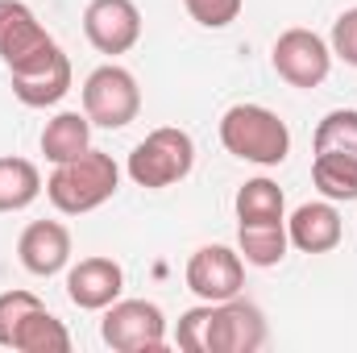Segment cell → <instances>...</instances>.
Segmentation results:
<instances>
[{
  "label": "cell",
  "mask_w": 357,
  "mask_h": 353,
  "mask_svg": "<svg viewBox=\"0 0 357 353\" xmlns=\"http://www.w3.org/2000/svg\"><path fill=\"white\" fill-rule=\"evenodd\" d=\"M175 345L183 353H258L266 345V316L241 295L220 303L199 299V308L178 316Z\"/></svg>",
  "instance_id": "obj_1"
},
{
  "label": "cell",
  "mask_w": 357,
  "mask_h": 353,
  "mask_svg": "<svg viewBox=\"0 0 357 353\" xmlns=\"http://www.w3.org/2000/svg\"><path fill=\"white\" fill-rule=\"evenodd\" d=\"M312 183L324 200H357V108H337L316 125Z\"/></svg>",
  "instance_id": "obj_2"
},
{
  "label": "cell",
  "mask_w": 357,
  "mask_h": 353,
  "mask_svg": "<svg viewBox=\"0 0 357 353\" xmlns=\"http://www.w3.org/2000/svg\"><path fill=\"white\" fill-rule=\"evenodd\" d=\"M121 187V167L112 163V154L104 150H84L71 163H59L46 179V200L63 212V216H84L96 212L100 204H108Z\"/></svg>",
  "instance_id": "obj_3"
},
{
  "label": "cell",
  "mask_w": 357,
  "mask_h": 353,
  "mask_svg": "<svg viewBox=\"0 0 357 353\" xmlns=\"http://www.w3.org/2000/svg\"><path fill=\"white\" fill-rule=\"evenodd\" d=\"M220 146L254 167H278L291 154V129L262 104H233L220 117Z\"/></svg>",
  "instance_id": "obj_4"
},
{
  "label": "cell",
  "mask_w": 357,
  "mask_h": 353,
  "mask_svg": "<svg viewBox=\"0 0 357 353\" xmlns=\"http://www.w3.org/2000/svg\"><path fill=\"white\" fill-rule=\"evenodd\" d=\"M191 167H195V142H191V133L178 129V125L150 129V133L133 146V154H129V163H125L129 179H133L137 187H146V191L175 187V183H183V179L191 175Z\"/></svg>",
  "instance_id": "obj_5"
},
{
  "label": "cell",
  "mask_w": 357,
  "mask_h": 353,
  "mask_svg": "<svg viewBox=\"0 0 357 353\" xmlns=\"http://www.w3.org/2000/svg\"><path fill=\"white\" fill-rule=\"evenodd\" d=\"M59 54V42L46 33L38 13L25 0H0V63L8 75L33 71Z\"/></svg>",
  "instance_id": "obj_6"
},
{
  "label": "cell",
  "mask_w": 357,
  "mask_h": 353,
  "mask_svg": "<svg viewBox=\"0 0 357 353\" xmlns=\"http://www.w3.org/2000/svg\"><path fill=\"white\" fill-rule=\"evenodd\" d=\"M100 341L116 353H162L167 350V316L150 299H116L104 308Z\"/></svg>",
  "instance_id": "obj_7"
},
{
  "label": "cell",
  "mask_w": 357,
  "mask_h": 353,
  "mask_svg": "<svg viewBox=\"0 0 357 353\" xmlns=\"http://www.w3.org/2000/svg\"><path fill=\"white\" fill-rule=\"evenodd\" d=\"M84 112H88L91 125H100V129L133 125L137 112H142V88H137L133 71H125L116 63L96 67L84 80Z\"/></svg>",
  "instance_id": "obj_8"
},
{
  "label": "cell",
  "mask_w": 357,
  "mask_h": 353,
  "mask_svg": "<svg viewBox=\"0 0 357 353\" xmlns=\"http://www.w3.org/2000/svg\"><path fill=\"white\" fill-rule=\"evenodd\" d=\"M270 63H274L278 80H287L291 88L312 91L328 80V71H333V50H328V42H324L316 29L295 25V29L278 33L274 50H270Z\"/></svg>",
  "instance_id": "obj_9"
},
{
  "label": "cell",
  "mask_w": 357,
  "mask_h": 353,
  "mask_svg": "<svg viewBox=\"0 0 357 353\" xmlns=\"http://www.w3.org/2000/svg\"><path fill=\"white\" fill-rule=\"evenodd\" d=\"M187 278V291L204 303H220V299H233L241 295L245 287V258L229 246H199L191 254V262L183 270Z\"/></svg>",
  "instance_id": "obj_10"
},
{
  "label": "cell",
  "mask_w": 357,
  "mask_h": 353,
  "mask_svg": "<svg viewBox=\"0 0 357 353\" xmlns=\"http://www.w3.org/2000/svg\"><path fill=\"white\" fill-rule=\"evenodd\" d=\"M84 33L100 54H129L142 42V8L133 0H88Z\"/></svg>",
  "instance_id": "obj_11"
},
{
  "label": "cell",
  "mask_w": 357,
  "mask_h": 353,
  "mask_svg": "<svg viewBox=\"0 0 357 353\" xmlns=\"http://www.w3.org/2000/svg\"><path fill=\"white\" fill-rule=\"evenodd\" d=\"M125 291V270L112 258H79L67 270V299L79 312H104L108 303H116Z\"/></svg>",
  "instance_id": "obj_12"
},
{
  "label": "cell",
  "mask_w": 357,
  "mask_h": 353,
  "mask_svg": "<svg viewBox=\"0 0 357 353\" xmlns=\"http://www.w3.org/2000/svg\"><path fill=\"white\" fill-rule=\"evenodd\" d=\"M17 258L29 274L50 278L71 262V233L63 220H33L25 225V233L17 237Z\"/></svg>",
  "instance_id": "obj_13"
},
{
  "label": "cell",
  "mask_w": 357,
  "mask_h": 353,
  "mask_svg": "<svg viewBox=\"0 0 357 353\" xmlns=\"http://www.w3.org/2000/svg\"><path fill=\"white\" fill-rule=\"evenodd\" d=\"M287 237L295 250L303 254H328L341 246L345 237V225H341V212L333 200H312V204H299L287 220Z\"/></svg>",
  "instance_id": "obj_14"
},
{
  "label": "cell",
  "mask_w": 357,
  "mask_h": 353,
  "mask_svg": "<svg viewBox=\"0 0 357 353\" xmlns=\"http://www.w3.org/2000/svg\"><path fill=\"white\" fill-rule=\"evenodd\" d=\"M71 75H75L71 59L59 50L50 63H42L33 71H21V75H8V88L25 108H50V104H59L71 91Z\"/></svg>",
  "instance_id": "obj_15"
},
{
  "label": "cell",
  "mask_w": 357,
  "mask_h": 353,
  "mask_svg": "<svg viewBox=\"0 0 357 353\" xmlns=\"http://www.w3.org/2000/svg\"><path fill=\"white\" fill-rule=\"evenodd\" d=\"M291 237L287 220H237V254L258 270H270L287 258Z\"/></svg>",
  "instance_id": "obj_16"
},
{
  "label": "cell",
  "mask_w": 357,
  "mask_h": 353,
  "mask_svg": "<svg viewBox=\"0 0 357 353\" xmlns=\"http://www.w3.org/2000/svg\"><path fill=\"white\" fill-rule=\"evenodd\" d=\"M84 150H91L88 112H59L54 121H46V129H42V154H46L54 167L79 158Z\"/></svg>",
  "instance_id": "obj_17"
},
{
  "label": "cell",
  "mask_w": 357,
  "mask_h": 353,
  "mask_svg": "<svg viewBox=\"0 0 357 353\" xmlns=\"http://www.w3.org/2000/svg\"><path fill=\"white\" fill-rule=\"evenodd\" d=\"M8 350L17 353H67L71 350V333H67V324L54 316V312H46V303L38 308V312H29L25 320H21V329L13 333V345Z\"/></svg>",
  "instance_id": "obj_18"
},
{
  "label": "cell",
  "mask_w": 357,
  "mask_h": 353,
  "mask_svg": "<svg viewBox=\"0 0 357 353\" xmlns=\"http://www.w3.org/2000/svg\"><path fill=\"white\" fill-rule=\"evenodd\" d=\"M42 191L46 183L29 158H17V154L0 158V212H25Z\"/></svg>",
  "instance_id": "obj_19"
},
{
  "label": "cell",
  "mask_w": 357,
  "mask_h": 353,
  "mask_svg": "<svg viewBox=\"0 0 357 353\" xmlns=\"http://www.w3.org/2000/svg\"><path fill=\"white\" fill-rule=\"evenodd\" d=\"M237 220H287V200L274 179H250L237 187Z\"/></svg>",
  "instance_id": "obj_20"
},
{
  "label": "cell",
  "mask_w": 357,
  "mask_h": 353,
  "mask_svg": "<svg viewBox=\"0 0 357 353\" xmlns=\"http://www.w3.org/2000/svg\"><path fill=\"white\" fill-rule=\"evenodd\" d=\"M38 308H42V299H38L33 291L13 287V291L0 295V345H4V350L13 345V333L21 329V320H25L29 312H38Z\"/></svg>",
  "instance_id": "obj_21"
},
{
  "label": "cell",
  "mask_w": 357,
  "mask_h": 353,
  "mask_svg": "<svg viewBox=\"0 0 357 353\" xmlns=\"http://www.w3.org/2000/svg\"><path fill=\"white\" fill-rule=\"evenodd\" d=\"M241 4L245 0H183V8L191 13V21L204 25V29H229L241 17Z\"/></svg>",
  "instance_id": "obj_22"
},
{
  "label": "cell",
  "mask_w": 357,
  "mask_h": 353,
  "mask_svg": "<svg viewBox=\"0 0 357 353\" xmlns=\"http://www.w3.org/2000/svg\"><path fill=\"white\" fill-rule=\"evenodd\" d=\"M328 50H333V59H341V63L357 67V8H345V13L333 21Z\"/></svg>",
  "instance_id": "obj_23"
}]
</instances>
